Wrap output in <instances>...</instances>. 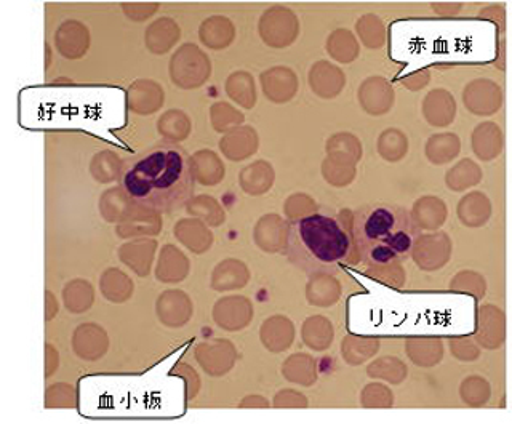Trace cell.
<instances>
[{
	"label": "cell",
	"mask_w": 512,
	"mask_h": 424,
	"mask_svg": "<svg viewBox=\"0 0 512 424\" xmlns=\"http://www.w3.org/2000/svg\"><path fill=\"white\" fill-rule=\"evenodd\" d=\"M365 394H368L370 400H364L365 407H392V394L388 388H384L381 384H373L365 389Z\"/></svg>",
	"instance_id": "9c48e42d"
},
{
	"label": "cell",
	"mask_w": 512,
	"mask_h": 424,
	"mask_svg": "<svg viewBox=\"0 0 512 424\" xmlns=\"http://www.w3.org/2000/svg\"><path fill=\"white\" fill-rule=\"evenodd\" d=\"M351 330L368 335H469L476 330V303L458 293L375 288L352 298Z\"/></svg>",
	"instance_id": "6da1fadb"
},
{
	"label": "cell",
	"mask_w": 512,
	"mask_h": 424,
	"mask_svg": "<svg viewBox=\"0 0 512 424\" xmlns=\"http://www.w3.org/2000/svg\"><path fill=\"white\" fill-rule=\"evenodd\" d=\"M391 56L402 74L432 64H480L495 58V26L482 20H404L392 24Z\"/></svg>",
	"instance_id": "3957f363"
},
{
	"label": "cell",
	"mask_w": 512,
	"mask_h": 424,
	"mask_svg": "<svg viewBox=\"0 0 512 424\" xmlns=\"http://www.w3.org/2000/svg\"><path fill=\"white\" fill-rule=\"evenodd\" d=\"M175 356L143 375H93L80 381V413L103 418H176L186 410V384L172 375Z\"/></svg>",
	"instance_id": "7a4b0ae2"
},
{
	"label": "cell",
	"mask_w": 512,
	"mask_h": 424,
	"mask_svg": "<svg viewBox=\"0 0 512 424\" xmlns=\"http://www.w3.org/2000/svg\"><path fill=\"white\" fill-rule=\"evenodd\" d=\"M351 250L348 231L330 216H304L288 226V260L301 271H335L348 260Z\"/></svg>",
	"instance_id": "52a82bcc"
},
{
	"label": "cell",
	"mask_w": 512,
	"mask_h": 424,
	"mask_svg": "<svg viewBox=\"0 0 512 424\" xmlns=\"http://www.w3.org/2000/svg\"><path fill=\"white\" fill-rule=\"evenodd\" d=\"M420 237L412 213L399 205H365L354 215L352 240L360 260L368 266H386L405 260Z\"/></svg>",
	"instance_id": "8992f818"
},
{
	"label": "cell",
	"mask_w": 512,
	"mask_h": 424,
	"mask_svg": "<svg viewBox=\"0 0 512 424\" xmlns=\"http://www.w3.org/2000/svg\"><path fill=\"white\" fill-rule=\"evenodd\" d=\"M24 95L39 104L23 106L24 127L84 128L109 138L112 128L124 124V92L119 88H31Z\"/></svg>",
	"instance_id": "277c9868"
},
{
	"label": "cell",
	"mask_w": 512,
	"mask_h": 424,
	"mask_svg": "<svg viewBox=\"0 0 512 424\" xmlns=\"http://www.w3.org/2000/svg\"><path fill=\"white\" fill-rule=\"evenodd\" d=\"M460 396L469 407H482L487 404L492 396L490 384L480 376H469L468 380L461 384Z\"/></svg>",
	"instance_id": "ba28073f"
},
{
	"label": "cell",
	"mask_w": 512,
	"mask_h": 424,
	"mask_svg": "<svg viewBox=\"0 0 512 424\" xmlns=\"http://www.w3.org/2000/svg\"><path fill=\"white\" fill-rule=\"evenodd\" d=\"M122 188L138 207L173 213L194 194V165L175 143H157L125 165Z\"/></svg>",
	"instance_id": "5b68a950"
}]
</instances>
